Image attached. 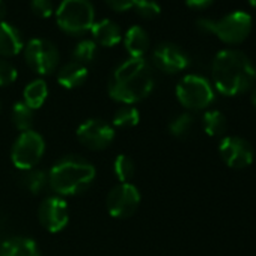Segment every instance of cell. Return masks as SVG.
<instances>
[{"label": "cell", "instance_id": "ac0fdd59", "mask_svg": "<svg viewBox=\"0 0 256 256\" xmlns=\"http://www.w3.org/2000/svg\"><path fill=\"white\" fill-rule=\"evenodd\" d=\"M88 78V68L78 62H68L58 71V83L65 89H76Z\"/></svg>", "mask_w": 256, "mask_h": 256}, {"label": "cell", "instance_id": "7402d4cb", "mask_svg": "<svg viewBox=\"0 0 256 256\" xmlns=\"http://www.w3.org/2000/svg\"><path fill=\"white\" fill-rule=\"evenodd\" d=\"M202 126L210 138L222 136L226 132V116L220 110H208L204 113Z\"/></svg>", "mask_w": 256, "mask_h": 256}, {"label": "cell", "instance_id": "ffe728a7", "mask_svg": "<svg viewBox=\"0 0 256 256\" xmlns=\"http://www.w3.org/2000/svg\"><path fill=\"white\" fill-rule=\"evenodd\" d=\"M18 181L22 187L30 192L32 194H40L48 186V174L42 169L34 168L29 170H23Z\"/></svg>", "mask_w": 256, "mask_h": 256}, {"label": "cell", "instance_id": "ba28073f", "mask_svg": "<svg viewBox=\"0 0 256 256\" xmlns=\"http://www.w3.org/2000/svg\"><path fill=\"white\" fill-rule=\"evenodd\" d=\"M142 196L139 188L132 182H119L110 188L106 198V206L112 217L114 218H128L132 217L139 205Z\"/></svg>", "mask_w": 256, "mask_h": 256}, {"label": "cell", "instance_id": "83f0119b", "mask_svg": "<svg viewBox=\"0 0 256 256\" xmlns=\"http://www.w3.org/2000/svg\"><path fill=\"white\" fill-rule=\"evenodd\" d=\"M17 68L11 62L0 58V88L14 83L17 80Z\"/></svg>", "mask_w": 256, "mask_h": 256}, {"label": "cell", "instance_id": "5b68a950", "mask_svg": "<svg viewBox=\"0 0 256 256\" xmlns=\"http://www.w3.org/2000/svg\"><path fill=\"white\" fill-rule=\"evenodd\" d=\"M56 22L70 35H82L95 23V10L90 0H62L56 10Z\"/></svg>", "mask_w": 256, "mask_h": 256}, {"label": "cell", "instance_id": "d4e9b609", "mask_svg": "<svg viewBox=\"0 0 256 256\" xmlns=\"http://www.w3.org/2000/svg\"><path fill=\"white\" fill-rule=\"evenodd\" d=\"M96 52H98V46L94 40H82L72 48V60L86 66V64L95 59Z\"/></svg>", "mask_w": 256, "mask_h": 256}, {"label": "cell", "instance_id": "e575fe53", "mask_svg": "<svg viewBox=\"0 0 256 256\" xmlns=\"http://www.w3.org/2000/svg\"><path fill=\"white\" fill-rule=\"evenodd\" d=\"M0 110H2V101H0Z\"/></svg>", "mask_w": 256, "mask_h": 256}, {"label": "cell", "instance_id": "d6986e66", "mask_svg": "<svg viewBox=\"0 0 256 256\" xmlns=\"http://www.w3.org/2000/svg\"><path fill=\"white\" fill-rule=\"evenodd\" d=\"M48 96V86L47 82L42 78H35L26 84L23 90V102H26L32 110H38L42 107Z\"/></svg>", "mask_w": 256, "mask_h": 256}, {"label": "cell", "instance_id": "d6a6232c", "mask_svg": "<svg viewBox=\"0 0 256 256\" xmlns=\"http://www.w3.org/2000/svg\"><path fill=\"white\" fill-rule=\"evenodd\" d=\"M250 101H252L253 107L256 108V88H254V90H253V92H252V95H250Z\"/></svg>", "mask_w": 256, "mask_h": 256}, {"label": "cell", "instance_id": "9a60e30c", "mask_svg": "<svg viewBox=\"0 0 256 256\" xmlns=\"http://www.w3.org/2000/svg\"><path fill=\"white\" fill-rule=\"evenodd\" d=\"M0 256H42L35 240L29 236H11L0 244Z\"/></svg>", "mask_w": 256, "mask_h": 256}, {"label": "cell", "instance_id": "277c9868", "mask_svg": "<svg viewBox=\"0 0 256 256\" xmlns=\"http://www.w3.org/2000/svg\"><path fill=\"white\" fill-rule=\"evenodd\" d=\"M196 28L204 34H212L226 44H240L247 40L252 32V17L244 11H234L222 17L218 22L211 18H199Z\"/></svg>", "mask_w": 256, "mask_h": 256}, {"label": "cell", "instance_id": "cb8c5ba5", "mask_svg": "<svg viewBox=\"0 0 256 256\" xmlns=\"http://www.w3.org/2000/svg\"><path fill=\"white\" fill-rule=\"evenodd\" d=\"M113 172L119 182H130L136 172V164L125 154H119L113 162Z\"/></svg>", "mask_w": 256, "mask_h": 256}, {"label": "cell", "instance_id": "f1b7e54d", "mask_svg": "<svg viewBox=\"0 0 256 256\" xmlns=\"http://www.w3.org/2000/svg\"><path fill=\"white\" fill-rule=\"evenodd\" d=\"M30 6H32V11L42 18L50 17L53 12V2L52 0H30Z\"/></svg>", "mask_w": 256, "mask_h": 256}, {"label": "cell", "instance_id": "7a4b0ae2", "mask_svg": "<svg viewBox=\"0 0 256 256\" xmlns=\"http://www.w3.org/2000/svg\"><path fill=\"white\" fill-rule=\"evenodd\" d=\"M211 72L216 89L226 96L244 94L256 78L254 66L247 54L234 48L220 50L216 54Z\"/></svg>", "mask_w": 256, "mask_h": 256}, {"label": "cell", "instance_id": "6da1fadb", "mask_svg": "<svg viewBox=\"0 0 256 256\" xmlns=\"http://www.w3.org/2000/svg\"><path fill=\"white\" fill-rule=\"evenodd\" d=\"M154 89V76L145 58H128L116 66L108 82V95L125 106H133Z\"/></svg>", "mask_w": 256, "mask_h": 256}, {"label": "cell", "instance_id": "4316f807", "mask_svg": "<svg viewBox=\"0 0 256 256\" xmlns=\"http://www.w3.org/2000/svg\"><path fill=\"white\" fill-rule=\"evenodd\" d=\"M133 8L144 18H154V17L160 16V11H162L160 5L156 2V0H136Z\"/></svg>", "mask_w": 256, "mask_h": 256}, {"label": "cell", "instance_id": "d590c367", "mask_svg": "<svg viewBox=\"0 0 256 256\" xmlns=\"http://www.w3.org/2000/svg\"><path fill=\"white\" fill-rule=\"evenodd\" d=\"M254 76H256V70H254Z\"/></svg>", "mask_w": 256, "mask_h": 256}, {"label": "cell", "instance_id": "7c38bea8", "mask_svg": "<svg viewBox=\"0 0 256 256\" xmlns=\"http://www.w3.org/2000/svg\"><path fill=\"white\" fill-rule=\"evenodd\" d=\"M218 154L222 160L230 169L241 170L253 163V148L252 145L238 136H226L218 145Z\"/></svg>", "mask_w": 256, "mask_h": 256}, {"label": "cell", "instance_id": "836d02e7", "mask_svg": "<svg viewBox=\"0 0 256 256\" xmlns=\"http://www.w3.org/2000/svg\"><path fill=\"white\" fill-rule=\"evenodd\" d=\"M248 4H250L253 8H256V0H248Z\"/></svg>", "mask_w": 256, "mask_h": 256}, {"label": "cell", "instance_id": "8992f818", "mask_svg": "<svg viewBox=\"0 0 256 256\" xmlns=\"http://www.w3.org/2000/svg\"><path fill=\"white\" fill-rule=\"evenodd\" d=\"M180 104L188 110L206 108L216 98L211 83L198 74H188L182 77L175 89Z\"/></svg>", "mask_w": 256, "mask_h": 256}, {"label": "cell", "instance_id": "44dd1931", "mask_svg": "<svg viewBox=\"0 0 256 256\" xmlns=\"http://www.w3.org/2000/svg\"><path fill=\"white\" fill-rule=\"evenodd\" d=\"M11 119H12L14 126L20 133H23V132L32 130V125H34V120H35V113L26 102L18 101V102H16L12 106Z\"/></svg>", "mask_w": 256, "mask_h": 256}, {"label": "cell", "instance_id": "52a82bcc", "mask_svg": "<svg viewBox=\"0 0 256 256\" xmlns=\"http://www.w3.org/2000/svg\"><path fill=\"white\" fill-rule=\"evenodd\" d=\"M46 154L44 138L34 130L23 132L16 139L11 150V162L18 170H29L40 164Z\"/></svg>", "mask_w": 256, "mask_h": 256}, {"label": "cell", "instance_id": "603a6c76", "mask_svg": "<svg viewBox=\"0 0 256 256\" xmlns=\"http://www.w3.org/2000/svg\"><path fill=\"white\" fill-rule=\"evenodd\" d=\"M140 122V113L134 106H122L119 107L113 118H112V126L114 128H132L136 126Z\"/></svg>", "mask_w": 256, "mask_h": 256}, {"label": "cell", "instance_id": "e0dca14e", "mask_svg": "<svg viewBox=\"0 0 256 256\" xmlns=\"http://www.w3.org/2000/svg\"><path fill=\"white\" fill-rule=\"evenodd\" d=\"M124 46L130 58H144L150 48V35L142 26H132L125 32Z\"/></svg>", "mask_w": 256, "mask_h": 256}, {"label": "cell", "instance_id": "4fadbf2b", "mask_svg": "<svg viewBox=\"0 0 256 256\" xmlns=\"http://www.w3.org/2000/svg\"><path fill=\"white\" fill-rule=\"evenodd\" d=\"M154 65L168 74H176L184 71L190 65L188 54L174 42H162L154 48L152 53Z\"/></svg>", "mask_w": 256, "mask_h": 256}, {"label": "cell", "instance_id": "5bb4252c", "mask_svg": "<svg viewBox=\"0 0 256 256\" xmlns=\"http://www.w3.org/2000/svg\"><path fill=\"white\" fill-rule=\"evenodd\" d=\"M23 48L24 41L20 30L5 20L0 22V56L11 58L18 54Z\"/></svg>", "mask_w": 256, "mask_h": 256}, {"label": "cell", "instance_id": "9c48e42d", "mask_svg": "<svg viewBox=\"0 0 256 256\" xmlns=\"http://www.w3.org/2000/svg\"><path fill=\"white\" fill-rule=\"evenodd\" d=\"M24 59L32 71L41 76H48L59 65V50L48 40L32 38L26 44Z\"/></svg>", "mask_w": 256, "mask_h": 256}, {"label": "cell", "instance_id": "8fae6325", "mask_svg": "<svg viewBox=\"0 0 256 256\" xmlns=\"http://www.w3.org/2000/svg\"><path fill=\"white\" fill-rule=\"evenodd\" d=\"M38 218L41 226L50 234H58L64 230L70 222L66 200L56 194L46 198L38 208Z\"/></svg>", "mask_w": 256, "mask_h": 256}, {"label": "cell", "instance_id": "1f68e13d", "mask_svg": "<svg viewBox=\"0 0 256 256\" xmlns=\"http://www.w3.org/2000/svg\"><path fill=\"white\" fill-rule=\"evenodd\" d=\"M6 17V5L4 0H0V22H4Z\"/></svg>", "mask_w": 256, "mask_h": 256}, {"label": "cell", "instance_id": "4dcf8cb0", "mask_svg": "<svg viewBox=\"0 0 256 256\" xmlns=\"http://www.w3.org/2000/svg\"><path fill=\"white\" fill-rule=\"evenodd\" d=\"M214 0H186V4L190 6V8H194V10H204L206 6H210Z\"/></svg>", "mask_w": 256, "mask_h": 256}, {"label": "cell", "instance_id": "2e32d148", "mask_svg": "<svg viewBox=\"0 0 256 256\" xmlns=\"http://www.w3.org/2000/svg\"><path fill=\"white\" fill-rule=\"evenodd\" d=\"M90 32H92L94 41L104 47H114L122 40L120 28L108 18L95 22L90 28Z\"/></svg>", "mask_w": 256, "mask_h": 256}, {"label": "cell", "instance_id": "30bf717a", "mask_svg": "<svg viewBox=\"0 0 256 256\" xmlns=\"http://www.w3.org/2000/svg\"><path fill=\"white\" fill-rule=\"evenodd\" d=\"M76 136L83 146L92 151H102L113 142L114 128L104 119L92 118L83 120L77 126Z\"/></svg>", "mask_w": 256, "mask_h": 256}, {"label": "cell", "instance_id": "3957f363", "mask_svg": "<svg viewBox=\"0 0 256 256\" xmlns=\"http://www.w3.org/2000/svg\"><path fill=\"white\" fill-rule=\"evenodd\" d=\"M96 170L92 163L78 156H66L58 160L48 172V187L56 196H77L86 192Z\"/></svg>", "mask_w": 256, "mask_h": 256}, {"label": "cell", "instance_id": "f546056e", "mask_svg": "<svg viewBox=\"0 0 256 256\" xmlns=\"http://www.w3.org/2000/svg\"><path fill=\"white\" fill-rule=\"evenodd\" d=\"M107 5L114 11H128L136 4V0H106Z\"/></svg>", "mask_w": 256, "mask_h": 256}, {"label": "cell", "instance_id": "484cf974", "mask_svg": "<svg viewBox=\"0 0 256 256\" xmlns=\"http://www.w3.org/2000/svg\"><path fill=\"white\" fill-rule=\"evenodd\" d=\"M194 119L190 113H181L176 118H174L169 124V132L175 138H186L193 128Z\"/></svg>", "mask_w": 256, "mask_h": 256}]
</instances>
